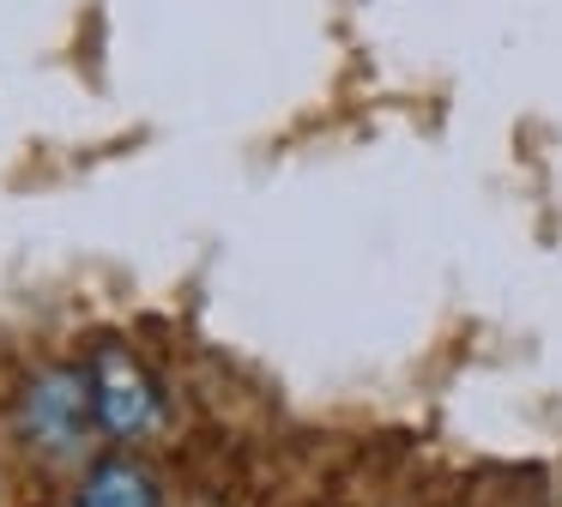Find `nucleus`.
<instances>
[{"mask_svg": "<svg viewBox=\"0 0 562 507\" xmlns=\"http://www.w3.org/2000/svg\"><path fill=\"white\" fill-rule=\"evenodd\" d=\"M91 417H98V398H91L86 381L67 374V369L43 374V381L31 386V398H25V435L37 447H49V453H67V447L86 441Z\"/></svg>", "mask_w": 562, "mask_h": 507, "instance_id": "f03ea898", "label": "nucleus"}, {"mask_svg": "<svg viewBox=\"0 0 562 507\" xmlns=\"http://www.w3.org/2000/svg\"><path fill=\"white\" fill-rule=\"evenodd\" d=\"M91 398H98V422L122 441L158 429V393H151L146 369H139L127 350H103L98 369H91Z\"/></svg>", "mask_w": 562, "mask_h": 507, "instance_id": "f257e3e1", "label": "nucleus"}, {"mask_svg": "<svg viewBox=\"0 0 562 507\" xmlns=\"http://www.w3.org/2000/svg\"><path fill=\"white\" fill-rule=\"evenodd\" d=\"M79 507H158V489L134 465H98L79 489Z\"/></svg>", "mask_w": 562, "mask_h": 507, "instance_id": "7ed1b4c3", "label": "nucleus"}]
</instances>
